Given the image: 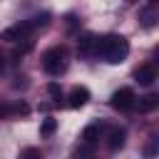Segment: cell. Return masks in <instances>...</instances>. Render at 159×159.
Masks as SVG:
<instances>
[{"instance_id": "cell-1", "label": "cell", "mask_w": 159, "mask_h": 159, "mask_svg": "<svg viewBox=\"0 0 159 159\" xmlns=\"http://www.w3.org/2000/svg\"><path fill=\"white\" fill-rule=\"evenodd\" d=\"M97 55H102L109 65H119V62H124L127 60V55H129V42H127V37H122V35H107V37H102V40H97Z\"/></svg>"}, {"instance_id": "cell-2", "label": "cell", "mask_w": 159, "mask_h": 159, "mask_svg": "<svg viewBox=\"0 0 159 159\" xmlns=\"http://www.w3.org/2000/svg\"><path fill=\"white\" fill-rule=\"evenodd\" d=\"M67 67V50L60 45V47H50L45 55H42V70L47 75H60L65 72Z\"/></svg>"}, {"instance_id": "cell-3", "label": "cell", "mask_w": 159, "mask_h": 159, "mask_svg": "<svg viewBox=\"0 0 159 159\" xmlns=\"http://www.w3.org/2000/svg\"><path fill=\"white\" fill-rule=\"evenodd\" d=\"M32 32V25L30 22H17V25H12V27H7V30H2V40H7V42H15V40H25L27 35Z\"/></svg>"}, {"instance_id": "cell-4", "label": "cell", "mask_w": 159, "mask_h": 159, "mask_svg": "<svg viewBox=\"0 0 159 159\" xmlns=\"http://www.w3.org/2000/svg\"><path fill=\"white\" fill-rule=\"evenodd\" d=\"M112 107L114 109H132L134 107V92L129 87H122L112 94Z\"/></svg>"}, {"instance_id": "cell-5", "label": "cell", "mask_w": 159, "mask_h": 159, "mask_svg": "<svg viewBox=\"0 0 159 159\" xmlns=\"http://www.w3.org/2000/svg\"><path fill=\"white\" fill-rule=\"evenodd\" d=\"M157 20H159V0H149V5H144L139 12V22L144 27H154Z\"/></svg>"}, {"instance_id": "cell-6", "label": "cell", "mask_w": 159, "mask_h": 159, "mask_svg": "<svg viewBox=\"0 0 159 159\" xmlns=\"http://www.w3.org/2000/svg\"><path fill=\"white\" fill-rule=\"evenodd\" d=\"M134 80H137L142 87H152L154 80H157V70H154V65H139V67L134 70Z\"/></svg>"}, {"instance_id": "cell-7", "label": "cell", "mask_w": 159, "mask_h": 159, "mask_svg": "<svg viewBox=\"0 0 159 159\" xmlns=\"http://www.w3.org/2000/svg\"><path fill=\"white\" fill-rule=\"evenodd\" d=\"M124 142H127V132L119 129V127H114V129L109 132V137H107V149H109V152H119V149L124 147Z\"/></svg>"}, {"instance_id": "cell-8", "label": "cell", "mask_w": 159, "mask_h": 159, "mask_svg": "<svg viewBox=\"0 0 159 159\" xmlns=\"http://www.w3.org/2000/svg\"><path fill=\"white\" fill-rule=\"evenodd\" d=\"M89 102V89L87 87H75L72 92H70V107H84Z\"/></svg>"}, {"instance_id": "cell-9", "label": "cell", "mask_w": 159, "mask_h": 159, "mask_svg": "<svg viewBox=\"0 0 159 159\" xmlns=\"http://www.w3.org/2000/svg\"><path fill=\"white\" fill-rule=\"evenodd\" d=\"M94 47H97V37H94L92 32H84V35L80 37V52H82V55H89Z\"/></svg>"}, {"instance_id": "cell-10", "label": "cell", "mask_w": 159, "mask_h": 159, "mask_svg": "<svg viewBox=\"0 0 159 159\" xmlns=\"http://www.w3.org/2000/svg\"><path fill=\"white\" fill-rule=\"evenodd\" d=\"M97 139H99V127H97V124L84 127V132H82V142H84V144H94Z\"/></svg>"}, {"instance_id": "cell-11", "label": "cell", "mask_w": 159, "mask_h": 159, "mask_svg": "<svg viewBox=\"0 0 159 159\" xmlns=\"http://www.w3.org/2000/svg\"><path fill=\"white\" fill-rule=\"evenodd\" d=\"M157 104H159V97L157 94H147L139 102V112H152V109H157Z\"/></svg>"}, {"instance_id": "cell-12", "label": "cell", "mask_w": 159, "mask_h": 159, "mask_svg": "<svg viewBox=\"0 0 159 159\" xmlns=\"http://www.w3.org/2000/svg\"><path fill=\"white\" fill-rule=\"evenodd\" d=\"M55 129H57V119H52V117L42 119V124H40V134H42V137H50Z\"/></svg>"}, {"instance_id": "cell-13", "label": "cell", "mask_w": 159, "mask_h": 159, "mask_svg": "<svg viewBox=\"0 0 159 159\" xmlns=\"http://www.w3.org/2000/svg\"><path fill=\"white\" fill-rule=\"evenodd\" d=\"M27 22L32 25V30H35V27H45V25L50 22V12H40V15H35V17L27 20Z\"/></svg>"}, {"instance_id": "cell-14", "label": "cell", "mask_w": 159, "mask_h": 159, "mask_svg": "<svg viewBox=\"0 0 159 159\" xmlns=\"http://www.w3.org/2000/svg\"><path fill=\"white\" fill-rule=\"evenodd\" d=\"M47 92H50V97H55V99H60V97H62V92H60V87H57L55 82H50V84H47Z\"/></svg>"}, {"instance_id": "cell-15", "label": "cell", "mask_w": 159, "mask_h": 159, "mask_svg": "<svg viewBox=\"0 0 159 159\" xmlns=\"http://www.w3.org/2000/svg\"><path fill=\"white\" fill-rule=\"evenodd\" d=\"M22 157H42V152H40V149H25Z\"/></svg>"}, {"instance_id": "cell-16", "label": "cell", "mask_w": 159, "mask_h": 159, "mask_svg": "<svg viewBox=\"0 0 159 159\" xmlns=\"http://www.w3.org/2000/svg\"><path fill=\"white\" fill-rule=\"evenodd\" d=\"M2 67H5V55L0 52V70H2Z\"/></svg>"}, {"instance_id": "cell-17", "label": "cell", "mask_w": 159, "mask_h": 159, "mask_svg": "<svg viewBox=\"0 0 159 159\" xmlns=\"http://www.w3.org/2000/svg\"><path fill=\"white\" fill-rule=\"evenodd\" d=\"M127 2H134V0H127Z\"/></svg>"}]
</instances>
